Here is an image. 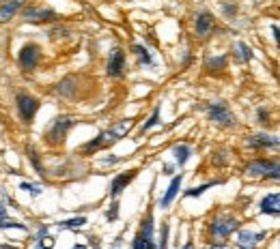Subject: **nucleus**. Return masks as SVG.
Returning <instances> with one entry per match:
<instances>
[{
	"label": "nucleus",
	"instance_id": "obj_1",
	"mask_svg": "<svg viewBox=\"0 0 280 249\" xmlns=\"http://www.w3.org/2000/svg\"><path fill=\"white\" fill-rule=\"evenodd\" d=\"M130 127H132L130 121H121L119 125H114L112 129H108V131H102V133L95 137V140L86 142V144L82 146V151H84V153H95V151H99V149H106V146L119 142L121 137L130 131Z\"/></svg>",
	"mask_w": 280,
	"mask_h": 249
},
{
	"label": "nucleus",
	"instance_id": "obj_2",
	"mask_svg": "<svg viewBox=\"0 0 280 249\" xmlns=\"http://www.w3.org/2000/svg\"><path fill=\"white\" fill-rule=\"evenodd\" d=\"M246 176L250 179H269V181H280V161L274 159H255L250 161L246 168Z\"/></svg>",
	"mask_w": 280,
	"mask_h": 249
},
{
	"label": "nucleus",
	"instance_id": "obj_3",
	"mask_svg": "<svg viewBox=\"0 0 280 249\" xmlns=\"http://www.w3.org/2000/svg\"><path fill=\"white\" fill-rule=\"evenodd\" d=\"M237 228H239V219H235L231 215H215L209 221V226H207V230H209V238L213 243L224 241V238L231 236Z\"/></svg>",
	"mask_w": 280,
	"mask_h": 249
},
{
	"label": "nucleus",
	"instance_id": "obj_4",
	"mask_svg": "<svg viewBox=\"0 0 280 249\" xmlns=\"http://www.w3.org/2000/svg\"><path fill=\"white\" fill-rule=\"evenodd\" d=\"M207 114H209V121L218 127H233L235 125V116L229 110L227 103L222 101H213V103L207 105Z\"/></svg>",
	"mask_w": 280,
	"mask_h": 249
},
{
	"label": "nucleus",
	"instance_id": "obj_5",
	"mask_svg": "<svg viewBox=\"0 0 280 249\" xmlns=\"http://www.w3.org/2000/svg\"><path fill=\"white\" fill-rule=\"evenodd\" d=\"M71 127H74V118H71V116H58V118H54V123L50 125L48 133H46L48 142H50V144H63V142H65V135H67V131H69Z\"/></svg>",
	"mask_w": 280,
	"mask_h": 249
},
{
	"label": "nucleus",
	"instance_id": "obj_6",
	"mask_svg": "<svg viewBox=\"0 0 280 249\" xmlns=\"http://www.w3.org/2000/svg\"><path fill=\"white\" fill-rule=\"evenodd\" d=\"M37 110H39V101L30 97V95H17V114H20V118L24 123H33V118L35 114H37Z\"/></svg>",
	"mask_w": 280,
	"mask_h": 249
},
{
	"label": "nucleus",
	"instance_id": "obj_7",
	"mask_svg": "<svg viewBox=\"0 0 280 249\" xmlns=\"http://www.w3.org/2000/svg\"><path fill=\"white\" fill-rule=\"evenodd\" d=\"M39 56H41L39 45H35V43H26L24 48L20 50V56H17V62H20V67H22L24 71H33L35 67H37Z\"/></svg>",
	"mask_w": 280,
	"mask_h": 249
},
{
	"label": "nucleus",
	"instance_id": "obj_8",
	"mask_svg": "<svg viewBox=\"0 0 280 249\" xmlns=\"http://www.w3.org/2000/svg\"><path fill=\"white\" fill-rule=\"evenodd\" d=\"M24 20L26 22H33V24L56 22L58 20V13L52 11V9H46V7H28L24 11Z\"/></svg>",
	"mask_w": 280,
	"mask_h": 249
},
{
	"label": "nucleus",
	"instance_id": "obj_9",
	"mask_svg": "<svg viewBox=\"0 0 280 249\" xmlns=\"http://www.w3.org/2000/svg\"><path fill=\"white\" fill-rule=\"evenodd\" d=\"M248 146L257 151H263V149H280V135H269V133H252L248 135Z\"/></svg>",
	"mask_w": 280,
	"mask_h": 249
},
{
	"label": "nucleus",
	"instance_id": "obj_10",
	"mask_svg": "<svg viewBox=\"0 0 280 249\" xmlns=\"http://www.w3.org/2000/svg\"><path fill=\"white\" fill-rule=\"evenodd\" d=\"M106 73L110 78H123L125 73V52L114 48L110 52V58H108V64H106Z\"/></svg>",
	"mask_w": 280,
	"mask_h": 249
},
{
	"label": "nucleus",
	"instance_id": "obj_11",
	"mask_svg": "<svg viewBox=\"0 0 280 249\" xmlns=\"http://www.w3.org/2000/svg\"><path fill=\"white\" fill-rule=\"evenodd\" d=\"M213 26H215V20H213L211 13H207V11L196 13V17H194V32H196V37H201V39L209 37L213 32Z\"/></svg>",
	"mask_w": 280,
	"mask_h": 249
},
{
	"label": "nucleus",
	"instance_id": "obj_12",
	"mask_svg": "<svg viewBox=\"0 0 280 249\" xmlns=\"http://www.w3.org/2000/svg\"><path fill=\"white\" fill-rule=\"evenodd\" d=\"M136 174H138V170H128V172L116 174V176L112 179V183H110V198H119L123 193V189L136 179Z\"/></svg>",
	"mask_w": 280,
	"mask_h": 249
},
{
	"label": "nucleus",
	"instance_id": "obj_13",
	"mask_svg": "<svg viewBox=\"0 0 280 249\" xmlns=\"http://www.w3.org/2000/svg\"><path fill=\"white\" fill-rule=\"evenodd\" d=\"M265 238V232H252V230H241L237 234V247L239 249H257L259 243Z\"/></svg>",
	"mask_w": 280,
	"mask_h": 249
},
{
	"label": "nucleus",
	"instance_id": "obj_14",
	"mask_svg": "<svg viewBox=\"0 0 280 249\" xmlns=\"http://www.w3.org/2000/svg\"><path fill=\"white\" fill-rule=\"evenodd\" d=\"M181 183H183V174H179V176H175L173 181H170L166 193H164V196H162V200H160V206H162V208H168L170 204H173V200L177 198L179 189H181Z\"/></svg>",
	"mask_w": 280,
	"mask_h": 249
},
{
	"label": "nucleus",
	"instance_id": "obj_15",
	"mask_svg": "<svg viewBox=\"0 0 280 249\" xmlns=\"http://www.w3.org/2000/svg\"><path fill=\"white\" fill-rule=\"evenodd\" d=\"M259 208L263 215H280V193H267V196L261 200Z\"/></svg>",
	"mask_w": 280,
	"mask_h": 249
},
{
	"label": "nucleus",
	"instance_id": "obj_16",
	"mask_svg": "<svg viewBox=\"0 0 280 249\" xmlns=\"http://www.w3.org/2000/svg\"><path fill=\"white\" fill-rule=\"evenodd\" d=\"M20 7H22V0H7L5 5H0V22H9Z\"/></svg>",
	"mask_w": 280,
	"mask_h": 249
},
{
	"label": "nucleus",
	"instance_id": "obj_17",
	"mask_svg": "<svg viewBox=\"0 0 280 249\" xmlns=\"http://www.w3.org/2000/svg\"><path fill=\"white\" fill-rule=\"evenodd\" d=\"M173 155H175V161L179 165H185L188 159L192 157V149H190L188 144H177V146H173Z\"/></svg>",
	"mask_w": 280,
	"mask_h": 249
},
{
	"label": "nucleus",
	"instance_id": "obj_18",
	"mask_svg": "<svg viewBox=\"0 0 280 249\" xmlns=\"http://www.w3.org/2000/svg\"><path fill=\"white\" fill-rule=\"evenodd\" d=\"M233 52H235V60L237 62H250L252 60V50L246 43H235Z\"/></svg>",
	"mask_w": 280,
	"mask_h": 249
},
{
	"label": "nucleus",
	"instance_id": "obj_19",
	"mask_svg": "<svg viewBox=\"0 0 280 249\" xmlns=\"http://www.w3.org/2000/svg\"><path fill=\"white\" fill-rule=\"evenodd\" d=\"M132 50H134V54L138 56L140 64H144V67H151V64H153V58H151V54H149L147 48H142V45H138V43H134Z\"/></svg>",
	"mask_w": 280,
	"mask_h": 249
},
{
	"label": "nucleus",
	"instance_id": "obj_20",
	"mask_svg": "<svg viewBox=\"0 0 280 249\" xmlns=\"http://www.w3.org/2000/svg\"><path fill=\"white\" fill-rule=\"evenodd\" d=\"M132 249H158L155 241L153 238H147V236H142V234H136V238H134V243H132Z\"/></svg>",
	"mask_w": 280,
	"mask_h": 249
},
{
	"label": "nucleus",
	"instance_id": "obj_21",
	"mask_svg": "<svg viewBox=\"0 0 280 249\" xmlns=\"http://www.w3.org/2000/svg\"><path fill=\"white\" fill-rule=\"evenodd\" d=\"M84 224H86V217H74V219L58 221V228H60V230H80Z\"/></svg>",
	"mask_w": 280,
	"mask_h": 249
},
{
	"label": "nucleus",
	"instance_id": "obj_22",
	"mask_svg": "<svg viewBox=\"0 0 280 249\" xmlns=\"http://www.w3.org/2000/svg\"><path fill=\"white\" fill-rule=\"evenodd\" d=\"M138 234L147 236V238H153V213H151V210H149L147 215H144L142 224H140V230H138Z\"/></svg>",
	"mask_w": 280,
	"mask_h": 249
},
{
	"label": "nucleus",
	"instance_id": "obj_23",
	"mask_svg": "<svg viewBox=\"0 0 280 249\" xmlns=\"http://www.w3.org/2000/svg\"><path fill=\"white\" fill-rule=\"evenodd\" d=\"M71 84H74V78L63 80L60 84L56 86V95H60V97H71V95H74V90H76V86H71Z\"/></svg>",
	"mask_w": 280,
	"mask_h": 249
},
{
	"label": "nucleus",
	"instance_id": "obj_24",
	"mask_svg": "<svg viewBox=\"0 0 280 249\" xmlns=\"http://www.w3.org/2000/svg\"><path fill=\"white\" fill-rule=\"evenodd\" d=\"M213 185H218V181H211V183H205V185H201V187H192V189H188V191H185V196H188V198H198V196H203V193H205L207 189H211Z\"/></svg>",
	"mask_w": 280,
	"mask_h": 249
},
{
	"label": "nucleus",
	"instance_id": "obj_25",
	"mask_svg": "<svg viewBox=\"0 0 280 249\" xmlns=\"http://www.w3.org/2000/svg\"><path fill=\"white\" fill-rule=\"evenodd\" d=\"M207 69H209V71H224V69H227V56L209 58V60H207Z\"/></svg>",
	"mask_w": 280,
	"mask_h": 249
},
{
	"label": "nucleus",
	"instance_id": "obj_26",
	"mask_svg": "<svg viewBox=\"0 0 280 249\" xmlns=\"http://www.w3.org/2000/svg\"><path fill=\"white\" fill-rule=\"evenodd\" d=\"M155 125H160V105H158L155 110H153V114H151V118H149V121H147V123H144V125L140 127V133L149 131V129H151V127H155Z\"/></svg>",
	"mask_w": 280,
	"mask_h": 249
},
{
	"label": "nucleus",
	"instance_id": "obj_27",
	"mask_svg": "<svg viewBox=\"0 0 280 249\" xmlns=\"http://www.w3.org/2000/svg\"><path fill=\"white\" fill-rule=\"evenodd\" d=\"M3 228H17V230H26V226H24V224H20V221H13V219H7V217L0 219V230H3Z\"/></svg>",
	"mask_w": 280,
	"mask_h": 249
},
{
	"label": "nucleus",
	"instance_id": "obj_28",
	"mask_svg": "<svg viewBox=\"0 0 280 249\" xmlns=\"http://www.w3.org/2000/svg\"><path fill=\"white\" fill-rule=\"evenodd\" d=\"M20 189H22V191L33 193V196H39V193H41V187H39V185H30V183H22Z\"/></svg>",
	"mask_w": 280,
	"mask_h": 249
},
{
	"label": "nucleus",
	"instance_id": "obj_29",
	"mask_svg": "<svg viewBox=\"0 0 280 249\" xmlns=\"http://www.w3.org/2000/svg\"><path fill=\"white\" fill-rule=\"evenodd\" d=\"M28 157H30V161H33V165H35V170H37V174H43V168H41V163H39L37 153H35V151L30 149V151H28Z\"/></svg>",
	"mask_w": 280,
	"mask_h": 249
},
{
	"label": "nucleus",
	"instance_id": "obj_30",
	"mask_svg": "<svg viewBox=\"0 0 280 249\" xmlns=\"http://www.w3.org/2000/svg\"><path fill=\"white\" fill-rule=\"evenodd\" d=\"M168 224H164L162 226V241H160V245H158V249H166L168 247Z\"/></svg>",
	"mask_w": 280,
	"mask_h": 249
},
{
	"label": "nucleus",
	"instance_id": "obj_31",
	"mask_svg": "<svg viewBox=\"0 0 280 249\" xmlns=\"http://www.w3.org/2000/svg\"><path fill=\"white\" fill-rule=\"evenodd\" d=\"M54 241L50 236H43V238H37V249H52Z\"/></svg>",
	"mask_w": 280,
	"mask_h": 249
},
{
	"label": "nucleus",
	"instance_id": "obj_32",
	"mask_svg": "<svg viewBox=\"0 0 280 249\" xmlns=\"http://www.w3.org/2000/svg\"><path fill=\"white\" fill-rule=\"evenodd\" d=\"M116 206H119V204H116V202H114L112 208L108 210V219H116V215H119V208H116Z\"/></svg>",
	"mask_w": 280,
	"mask_h": 249
},
{
	"label": "nucleus",
	"instance_id": "obj_33",
	"mask_svg": "<svg viewBox=\"0 0 280 249\" xmlns=\"http://www.w3.org/2000/svg\"><path fill=\"white\" fill-rule=\"evenodd\" d=\"M272 32H274V39H276V43L280 45V28H278V26H272Z\"/></svg>",
	"mask_w": 280,
	"mask_h": 249
},
{
	"label": "nucleus",
	"instance_id": "obj_34",
	"mask_svg": "<svg viewBox=\"0 0 280 249\" xmlns=\"http://www.w3.org/2000/svg\"><path fill=\"white\" fill-rule=\"evenodd\" d=\"M224 11H227V13H229V15H231V13H233V11H235V7H231V5H224Z\"/></svg>",
	"mask_w": 280,
	"mask_h": 249
},
{
	"label": "nucleus",
	"instance_id": "obj_35",
	"mask_svg": "<svg viewBox=\"0 0 280 249\" xmlns=\"http://www.w3.org/2000/svg\"><path fill=\"white\" fill-rule=\"evenodd\" d=\"M7 215V210H5V206H3V202H0V219H3Z\"/></svg>",
	"mask_w": 280,
	"mask_h": 249
},
{
	"label": "nucleus",
	"instance_id": "obj_36",
	"mask_svg": "<svg viewBox=\"0 0 280 249\" xmlns=\"http://www.w3.org/2000/svg\"><path fill=\"white\" fill-rule=\"evenodd\" d=\"M207 249H231V247H224V245H211V247H207Z\"/></svg>",
	"mask_w": 280,
	"mask_h": 249
},
{
	"label": "nucleus",
	"instance_id": "obj_37",
	"mask_svg": "<svg viewBox=\"0 0 280 249\" xmlns=\"http://www.w3.org/2000/svg\"><path fill=\"white\" fill-rule=\"evenodd\" d=\"M71 249H88V247H86V245H80V243H78V245H74Z\"/></svg>",
	"mask_w": 280,
	"mask_h": 249
},
{
	"label": "nucleus",
	"instance_id": "obj_38",
	"mask_svg": "<svg viewBox=\"0 0 280 249\" xmlns=\"http://www.w3.org/2000/svg\"><path fill=\"white\" fill-rule=\"evenodd\" d=\"M183 249H194V245H192V243H190V241H188V243H185V247H183Z\"/></svg>",
	"mask_w": 280,
	"mask_h": 249
}]
</instances>
